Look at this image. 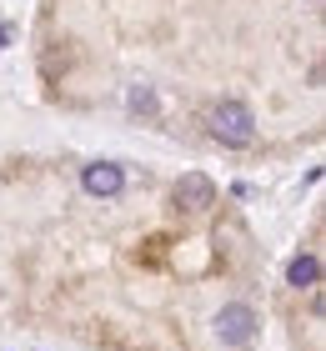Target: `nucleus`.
<instances>
[{
    "mask_svg": "<svg viewBox=\"0 0 326 351\" xmlns=\"http://www.w3.org/2000/svg\"><path fill=\"white\" fill-rule=\"evenodd\" d=\"M80 186H86V196H121L126 191V171L116 161H91L80 171Z\"/></svg>",
    "mask_w": 326,
    "mask_h": 351,
    "instance_id": "4",
    "label": "nucleus"
},
{
    "mask_svg": "<svg viewBox=\"0 0 326 351\" xmlns=\"http://www.w3.org/2000/svg\"><path fill=\"white\" fill-rule=\"evenodd\" d=\"M126 106H130V110H145V116H151V110H156V90H151V86H136V90L126 95Z\"/></svg>",
    "mask_w": 326,
    "mask_h": 351,
    "instance_id": "6",
    "label": "nucleus"
},
{
    "mask_svg": "<svg viewBox=\"0 0 326 351\" xmlns=\"http://www.w3.org/2000/svg\"><path fill=\"white\" fill-rule=\"evenodd\" d=\"M216 337L221 346H246L256 337V311L246 306V301H231V306L216 311Z\"/></svg>",
    "mask_w": 326,
    "mask_h": 351,
    "instance_id": "2",
    "label": "nucleus"
},
{
    "mask_svg": "<svg viewBox=\"0 0 326 351\" xmlns=\"http://www.w3.org/2000/svg\"><path fill=\"white\" fill-rule=\"evenodd\" d=\"M316 281H321V261L312 256V251L291 256V266H286V286H296V291H306V286H316Z\"/></svg>",
    "mask_w": 326,
    "mask_h": 351,
    "instance_id": "5",
    "label": "nucleus"
},
{
    "mask_svg": "<svg viewBox=\"0 0 326 351\" xmlns=\"http://www.w3.org/2000/svg\"><path fill=\"white\" fill-rule=\"evenodd\" d=\"M211 136L221 141V146H231V151H246L251 141H256V116H251V106L246 101H221V106H211Z\"/></svg>",
    "mask_w": 326,
    "mask_h": 351,
    "instance_id": "1",
    "label": "nucleus"
},
{
    "mask_svg": "<svg viewBox=\"0 0 326 351\" xmlns=\"http://www.w3.org/2000/svg\"><path fill=\"white\" fill-rule=\"evenodd\" d=\"M176 206L181 211H211L216 206V181L201 171H186L181 181H176Z\"/></svg>",
    "mask_w": 326,
    "mask_h": 351,
    "instance_id": "3",
    "label": "nucleus"
}]
</instances>
